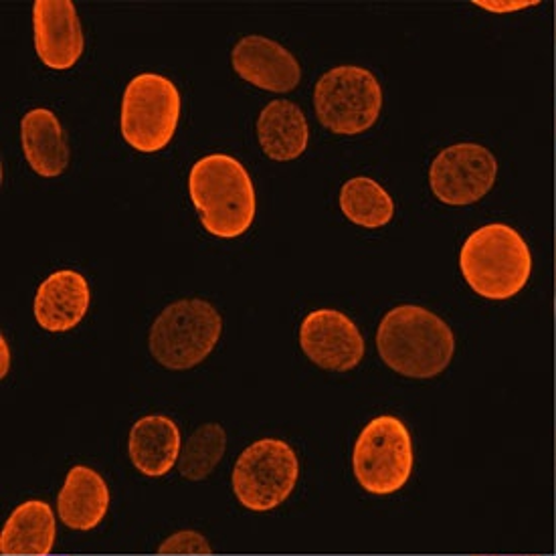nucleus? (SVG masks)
Wrapping results in <instances>:
<instances>
[{
	"label": "nucleus",
	"mask_w": 556,
	"mask_h": 556,
	"mask_svg": "<svg viewBox=\"0 0 556 556\" xmlns=\"http://www.w3.org/2000/svg\"><path fill=\"white\" fill-rule=\"evenodd\" d=\"M382 363L407 379H433L454 358L452 328L421 306H399L384 314L377 330Z\"/></svg>",
	"instance_id": "nucleus-1"
},
{
	"label": "nucleus",
	"mask_w": 556,
	"mask_h": 556,
	"mask_svg": "<svg viewBox=\"0 0 556 556\" xmlns=\"http://www.w3.org/2000/svg\"><path fill=\"white\" fill-rule=\"evenodd\" d=\"M189 192L206 231L235 239L250 231L255 219V189L250 173L227 154H208L194 162Z\"/></svg>",
	"instance_id": "nucleus-2"
},
{
	"label": "nucleus",
	"mask_w": 556,
	"mask_h": 556,
	"mask_svg": "<svg viewBox=\"0 0 556 556\" xmlns=\"http://www.w3.org/2000/svg\"><path fill=\"white\" fill-rule=\"evenodd\" d=\"M459 269L478 295L508 300L525 290L532 271V255L516 229L492 223L466 239L459 253Z\"/></svg>",
	"instance_id": "nucleus-3"
},
{
	"label": "nucleus",
	"mask_w": 556,
	"mask_h": 556,
	"mask_svg": "<svg viewBox=\"0 0 556 556\" xmlns=\"http://www.w3.org/2000/svg\"><path fill=\"white\" fill-rule=\"evenodd\" d=\"M223 320L217 307L201 298L164 307L150 328L148 346L159 365L189 370L201 365L219 342Z\"/></svg>",
	"instance_id": "nucleus-4"
},
{
	"label": "nucleus",
	"mask_w": 556,
	"mask_h": 556,
	"mask_svg": "<svg viewBox=\"0 0 556 556\" xmlns=\"http://www.w3.org/2000/svg\"><path fill=\"white\" fill-rule=\"evenodd\" d=\"M352 469L356 482L372 496L399 492L413 471L409 429L391 415L372 419L354 443Z\"/></svg>",
	"instance_id": "nucleus-5"
},
{
	"label": "nucleus",
	"mask_w": 556,
	"mask_h": 556,
	"mask_svg": "<svg viewBox=\"0 0 556 556\" xmlns=\"http://www.w3.org/2000/svg\"><path fill=\"white\" fill-rule=\"evenodd\" d=\"M180 117V93L159 74L136 75L122 100L119 130L124 140L144 154L161 152L173 140Z\"/></svg>",
	"instance_id": "nucleus-6"
},
{
	"label": "nucleus",
	"mask_w": 556,
	"mask_h": 556,
	"mask_svg": "<svg viewBox=\"0 0 556 556\" xmlns=\"http://www.w3.org/2000/svg\"><path fill=\"white\" fill-rule=\"evenodd\" d=\"M314 108L320 124L332 134L366 132L381 116V84L363 67H334L316 84Z\"/></svg>",
	"instance_id": "nucleus-7"
},
{
	"label": "nucleus",
	"mask_w": 556,
	"mask_h": 556,
	"mask_svg": "<svg viewBox=\"0 0 556 556\" xmlns=\"http://www.w3.org/2000/svg\"><path fill=\"white\" fill-rule=\"evenodd\" d=\"M300 478V462L281 440H260L235 464L233 492L251 513H269L292 496Z\"/></svg>",
	"instance_id": "nucleus-8"
},
{
	"label": "nucleus",
	"mask_w": 556,
	"mask_h": 556,
	"mask_svg": "<svg viewBox=\"0 0 556 556\" xmlns=\"http://www.w3.org/2000/svg\"><path fill=\"white\" fill-rule=\"evenodd\" d=\"M498 175L496 156L480 144L445 148L429 168L431 191L443 205L478 203L492 191Z\"/></svg>",
	"instance_id": "nucleus-9"
},
{
	"label": "nucleus",
	"mask_w": 556,
	"mask_h": 556,
	"mask_svg": "<svg viewBox=\"0 0 556 556\" xmlns=\"http://www.w3.org/2000/svg\"><path fill=\"white\" fill-rule=\"evenodd\" d=\"M300 346L324 370L349 372L363 363L365 338L356 324L338 309H316L300 328Z\"/></svg>",
	"instance_id": "nucleus-10"
},
{
	"label": "nucleus",
	"mask_w": 556,
	"mask_h": 556,
	"mask_svg": "<svg viewBox=\"0 0 556 556\" xmlns=\"http://www.w3.org/2000/svg\"><path fill=\"white\" fill-rule=\"evenodd\" d=\"M37 55L49 70H72L84 55V30L72 0H37L33 7Z\"/></svg>",
	"instance_id": "nucleus-11"
},
{
	"label": "nucleus",
	"mask_w": 556,
	"mask_h": 556,
	"mask_svg": "<svg viewBox=\"0 0 556 556\" xmlns=\"http://www.w3.org/2000/svg\"><path fill=\"white\" fill-rule=\"evenodd\" d=\"M231 63L241 79L271 93L293 91L302 79L298 59L286 47L262 35L243 37L235 45Z\"/></svg>",
	"instance_id": "nucleus-12"
},
{
	"label": "nucleus",
	"mask_w": 556,
	"mask_h": 556,
	"mask_svg": "<svg viewBox=\"0 0 556 556\" xmlns=\"http://www.w3.org/2000/svg\"><path fill=\"white\" fill-rule=\"evenodd\" d=\"M89 307L88 279L63 269L45 279L35 295V320L47 332H70Z\"/></svg>",
	"instance_id": "nucleus-13"
},
{
	"label": "nucleus",
	"mask_w": 556,
	"mask_h": 556,
	"mask_svg": "<svg viewBox=\"0 0 556 556\" xmlns=\"http://www.w3.org/2000/svg\"><path fill=\"white\" fill-rule=\"evenodd\" d=\"M180 431L164 415H148L136 421L128 440L134 468L148 478H162L175 468L180 457Z\"/></svg>",
	"instance_id": "nucleus-14"
},
{
	"label": "nucleus",
	"mask_w": 556,
	"mask_h": 556,
	"mask_svg": "<svg viewBox=\"0 0 556 556\" xmlns=\"http://www.w3.org/2000/svg\"><path fill=\"white\" fill-rule=\"evenodd\" d=\"M110 508V490L102 476L86 466L70 469L59 492L61 522L72 530H93Z\"/></svg>",
	"instance_id": "nucleus-15"
},
{
	"label": "nucleus",
	"mask_w": 556,
	"mask_h": 556,
	"mask_svg": "<svg viewBox=\"0 0 556 556\" xmlns=\"http://www.w3.org/2000/svg\"><path fill=\"white\" fill-rule=\"evenodd\" d=\"M23 152L30 168L45 178L63 175L70 166V147L58 116L45 108L30 110L21 122Z\"/></svg>",
	"instance_id": "nucleus-16"
},
{
	"label": "nucleus",
	"mask_w": 556,
	"mask_h": 556,
	"mask_svg": "<svg viewBox=\"0 0 556 556\" xmlns=\"http://www.w3.org/2000/svg\"><path fill=\"white\" fill-rule=\"evenodd\" d=\"M257 138L267 159L276 162L295 161L307 148L309 130L306 116L295 103L274 100L260 114Z\"/></svg>",
	"instance_id": "nucleus-17"
},
{
	"label": "nucleus",
	"mask_w": 556,
	"mask_h": 556,
	"mask_svg": "<svg viewBox=\"0 0 556 556\" xmlns=\"http://www.w3.org/2000/svg\"><path fill=\"white\" fill-rule=\"evenodd\" d=\"M58 536L55 516L47 502L30 500L15 508L0 534L2 555H37L51 553Z\"/></svg>",
	"instance_id": "nucleus-18"
},
{
	"label": "nucleus",
	"mask_w": 556,
	"mask_h": 556,
	"mask_svg": "<svg viewBox=\"0 0 556 556\" xmlns=\"http://www.w3.org/2000/svg\"><path fill=\"white\" fill-rule=\"evenodd\" d=\"M340 208L346 219L366 229H379L395 217V201L379 182L356 176L342 185Z\"/></svg>",
	"instance_id": "nucleus-19"
},
{
	"label": "nucleus",
	"mask_w": 556,
	"mask_h": 556,
	"mask_svg": "<svg viewBox=\"0 0 556 556\" xmlns=\"http://www.w3.org/2000/svg\"><path fill=\"white\" fill-rule=\"evenodd\" d=\"M227 450V433L219 424L201 425L185 443L178 471L185 480L203 482L217 468Z\"/></svg>",
	"instance_id": "nucleus-20"
},
{
	"label": "nucleus",
	"mask_w": 556,
	"mask_h": 556,
	"mask_svg": "<svg viewBox=\"0 0 556 556\" xmlns=\"http://www.w3.org/2000/svg\"><path fill=\"white\" fill-rule=\"evenodd\" d=\"M159 551L162 555H211L213 548L203 534L192 532V530H182L162 542Z\"/></svg>",
	"instance_id": "nucleus-21"
},
{
	"label": "nucleus",
	"mask_w": 556,
	"mask_h": 556,
	"mask_svg": "<svg viewBox=\"0 0 556 556\" xmlns=\"http://www.w3.org/2000/svg\"><path fill=\"white\" fill-rule=\"evenodd\" d=\"M478 7H482L485 11H494V13H506V11H518V9H527L530 4H536V2H483L478 0L476 2Z\"/></svg>",
	"instance_id": "nucleus-22"
},
{
	"label": "nucleus",
	"mask_w": 556,
	"mask_h": 556,
	"mask_svg": "<svg viewBox=\"0 0 556 556\" xmlns=\"http://www.w3.org/2000/svg\"><path fill=\"white\" fill-rule=\"evenodd\" d=\"M0 346H2V370H0V377L7 379L9 366H11V354H9V344H7L4 338H0Z\"/></svg>",
	"instance_id": "nucleus-23"
}]
</instances>
